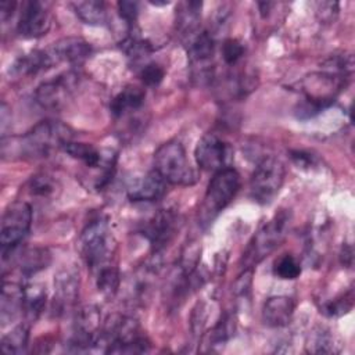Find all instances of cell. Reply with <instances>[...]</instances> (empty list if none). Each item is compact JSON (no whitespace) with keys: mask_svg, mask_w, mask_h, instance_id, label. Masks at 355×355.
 <instances>
[{"mask_svg":"<svg viewBox=\"0 0 355 355\" xmlns=\"http://www.w3.org/2000/svg\"><path fill=\"white\" fill-rule=\"evenodd\" d=\"M73 130L61 121L46 119L35 125L21 137H10V150H4L3 157L18 155L21 158H43L72 141Z\"/></svg>","mask_w":355,"mask_h":355,"instance_id":"obj_1","label":"cell"},{"mask_svg":"<svg viewBox=\"0 0 355 355\" xmlns=\"http://www.w3.org/2000/svg\"><path fill=\"white\" fill-rule=\"evenodd\" d=\"M79 245L86 265L94 273L112 265L115 241L107 218L97 216L92 219L80 234Z\"/></svg>","mask_w":355,"mask_h":355,"instance_id":"obj_2","label":"cell"},{"mask_svg":"<svg viewBox=\"0 0 355 355\" xmlns=\"http://www.w3.org/2000/svg\"><path fill=\"white\" fill-rule=\"evenodd\" d=\"M240 187V175L233 168H226L214 175L209 180L202 204L198 211L200 225L211 223L234 198Z\"/></svg>","mask_w":355,"mask_h":355,"instance_id":"obj_3","label":"cell"},{"mask_svg":"<svg viewBox=\"0 0 355 355\" xmlns=\"http://www.w3.org/2000/svg\"><path fill=\"white\" fill-rule=\"evenodd\" d=\"M154 169L166 183L172 184L191 186L198 179L183 146L178 140H169L157 148L154 153Z\"/></svg>","mask_w":355,"mask_h":355,"instance_id":"obj_4","label":"cell"},{"mask_svg":"<svg viewBox=\"0 0 355 355\" xmlns=\"http://www.w3.org/2000/svg\"><path fill=\"white\" fill-rule=\"evenodd\" d=\"M284 175L286 169L280 159L275 157L262 158L250 179V194L252 200L262 205L270 204L282 189Z\"/></svg>","mask_w":355,"mask_h":355,"instance_id":"obj_5","label":"cell"},{"mask_svg":"<svg viewBox=\"0 0 355 355\" xmlns=\"http://www.w3.org/2000/svg\"><path fill=\"white\" fill-rule=\"evenodd\" d=\"M32 225V207L25 201H14L10 204L1 218L0 226V244L3 261L8 254L21 244L26 237Z\"/></svg>","mask_w":355,"mask_h":355,"instance_id":"obj_6","label":"cell"},{"mask_svg":"<svg viewBox=\"0 0 355 355\" xmlns=\"http://www.w3.org/2000/svg\"><path fill=\"white\" fill-rule=\"evenodd\" d=\"M288 223V214L280 211L270 220L265 222L252 237L244 257L248 269L268 257L284 239Z\"/></svg>","mask_w":355,"mask_h":355,"instance_id":"obj_7","label":"cell"},{"mask_svg":"<svg viewBox=\"0 0 355 355\" xmlns=\"http://www.w3.org/2000/svg\"><path fill=\"white\" fill-rule=\"evenodd\" d=\"M194 157L201 169L216 173L222 169L232 168L233 148L216 135L207 133L198 140L194 150Z\"/></svg>","mask_w":355,"mask_h":355,"instance_id":"obj_8","label":"cell"},{"mask_svg":"<svg viewBox=\"0 0 355 355\" xmlns=\"http://www.w3.org/2000/svg\"><path fill=\"white\" fill-rule=\"evenodd\" d=\"M179 227V216L172 209H161L154 214L143 227V236L148 240L153 251H162L175 237Z\"/></svg>","mask_w":355,"mask_h":355,"instance_id":"obj_9","label":"cell"},{"mask_svg":"<svg viewBox=\"0 0 355 355\" xmlns=\"http://www.w3.org/2000/svg\"><path fill=\"white\" fill-rule=\"evenodd\" d=\"M78 82V75L73 72H65L57 78L43 82L35 92L36 103L46 110L61 108Z\"/></svg>","mask_w":355,"mask_h":355,"instance_id":"obj_10","label":"cell"},{"mask_svg":"<svg viewBox=\"0 0 355 355\" xmlns=\"http://www.w3.org/2000/svg\"><path fill=\"white\" fill-rule=\"evenodd\" d=\"M51 19L46 6L40 1H25L17 24V31L22 37H40L50 29Z\"/></svg>","mask_w":355,"mask_h":355,"instance_id":"obj_11","label":"cell"},{"mask_svg":"<svg viewBox=\"0 0 355 355\" xmlns=\"http://www.w3.org/2000/svg\"><path fill=\"white\" fill-rule=\"evenodd\" d=\"M79 295V273L73 269H62L54 279V308L58 313L69 309Z\"/></svg>","mask_w":355,"mask_h":355,"instance_id":"obj_12","label":"cell"},{"mask_svg":"<svg viewBox=\"0 0 355 355\" xmlns=\"http://www.w3.org/2000/svg\"><path fill=\"white\" fill-rule=\"evenodd\" d=\"M54 65L58 62L80 64L92 53L90 44L82 37H64L47 49Z\"/></svg>","mask_w":355,"mask_h":355,"instance_id":"obj_13","label":"cell"},{"mask_svg":"<svg viewBox=\"0 0 355 355\" xmlns=\"http://www.w3.org/2000/svg\"><path fill=\"white\" fill-rule=\"evenodd\" d=\"M165 191L166 182L155 169L135 179L128 186V197L130 201H157Z\"/></svg>","mask_w":355,"mask_h":355,"instance_id":"obj_14","label":"cell"},{"mask_svg":"<svg viewBox=\"0 0 355 355\" xmlns=\"http://www.w3.org/2000/svg\"><path fill=\"white\" fill-rule=\"evenodd\" d=\"M294 313V301L287 295L268 298L262 308V320L269 327H284Z\"/></svg>","mask_w":355,"mask_h":355,"instance_id":"obj_15","label":"cell"},{"mask_svg":"<svg viewBox=\"0 0 355 355\" xmlns=\"http://www.w3.org/2000/svg\"><path fill=\"white\" fill-rule=\"evenodd\" d=\"M24 311V287L17 283L4 282L0 298V320L7 324Z\"/></svg>","mask_w":355,"mask_h":355,"instance_id":"obj_16","label":"cell"},{"mask_svg":"<svg viewBox=\"0 0 355 355\" xmlns=\"http://www.w3.org/2000/svg\"><path fill=\"white\" fill-rule=\"evenodd\" d=\"M201 1H186L182 3L176 12V25L180 35L186 39V43L200 33V10Z\"/></svg>","mask_w":355,"mask_h":355,"instance_id":"obj_17","label":"cell"},{"mask_svg":"<svg viewBox=\"0 0 355 355\" xmlns=\"http://www.w3.org/2000/svg\"><path fill=\"white\" fill-rule=\"evenodd\" d=\"M53 65H54V61L46 49V50H33L28 54L21 55L14 62L11 69L17 75L28 76V75H35L40 71L49 69Z\"/></svg>","mask_w":355,"mask_h":355,"instance_id":"obj_18","label":"cell"},{"mask_svg":"<svg viewBox=\"0 0 355 355\" xmlns=\"http://www.w3.org/2000/svg\"><path fill=\"white\" fill-rule=\"evenodd\" d=\"M146 93L137 86H126L111 101V112L115 116H123L129 112L137 111L144 103Z\"/></svg>","mask_w":355,"mask_h":355,"instance_id":"obj_19","label":"cell"},{"mask_svg":"<svg viewBox=\"0 0 355 355\" xmlns=\"http://www.w3.org/2000/svg\"><path fill=\"white\" fill-rule=\"evenodd\" d=\"M62 151H65L69 157L82 161L87 168H103L110 157V151H107V155H104L92 144L73 140L67 143Z\"/></svg>","mask_w":355,"mask_h":355,"instance_id":"obj_20","label":"cell"},{"mask_svg":"<svg viewBox=\"0 0 355 355\" xmlns=\"http://www.w3.org/2000/svg\"><path fill=\"white\" fill-rule=\"evenodd\" d=\"M187 47H189V55L191 58V62L196 65L204 67L212 58L215 44L211 33L201 31L191 40L187 42Z\"/></svg>","mask_w":355,"mask_h":355,"instance_id":"obj_21","label":"cell"},{"mask_svg":"<svg viewBox=\"0 0 355 355\" xmlns=\"http://www.w3.org/2000/svg\"><path fill=\"white\" fill-rule=\"evenodd\" d=\"M51 261V255L46 248L35 247L25 251L19 259V270L22 276L31 277L32 275L46 269Z\"/></svg>","mask_w":355,"mask_h":355,"instance_id":"obj_22","label":"cell"},{"mask_svg":"<svg viewBox=\"0 0 355 355\" xmlns=\"http://www.w3.org/2000/svg\"><path fill=\"white\" fill-rule=\"evenodd\" d=\"M73 11L80 21L89 25H104L107 22L105 3L89 0L72 3Z\"/></svg>","mask_w":355,"mask_h":355,"instance_id":"obj_23","label":"cell"},{"mask_svg":"<svg viewBox=\"0 0 355 355\" xmlns=\"http://www.w3.org/2000/svg\"><path fill=\"white\" fill-rule=\"evenodd\" d=\"M46 304V290L40 284L24 287V313L29 320H35Z\"/></svg>","mask_w":355,"mask_h":355,"instance_id":"obj_24","label":"cell"},{"mask_svg":"<svg viewBox=\"0 0 355 355\" xmlns=\"http://www.w3.org/2000/svg\"><path fill=\"white\" fill-rule=\"evenodd\" d=\"M29 341V327L26 324H18L11 331L3 336L0 348L4 354L18 355L26 351Z\"/></svg>","mask_w":355,"mask_h":355,"instance_id":"obj_25","label":"cell"},{"mask_svg":"<svg viewBox=\"0 0 355 355\" xmlns=\"http://www.w3.org/2000/svg\"><path fill=\"white\" fill-rule=\"evenodd\" d=\"M96 283L98 291L105 297H114L118 293L119 284H121V276L118 272V268L112 263L108 266H104L98 272H96Z\"/></svg>","mask_w":355,"mask_h":355,"instance_id":"obj_26","label":"cell"},{"mask_svg":"<svg viewBox=\"0 0 355 355\" xmlns=\"http://www.w3.org/2000/svg\"><path fill=\"white\" fill-rule=\"evenodd\" d=\"M236 331V319L233 315H225L209 334V345H223Z\"/></svg>","mask_w":355,"mask_h":355,"instance_id":"obj_27","label":"cell"},{"mask_svg":"<svg viewBox=\"0 0 355 355\" xmlns=\"http://www.w3.org/2000/svg\"><path fill=\"white\" fill-rule=\"evenodd\" d=\"M273 273L283 280H294L301 273V265L291 254L282 255L273 266Z\"/></svg>","mask_w":355,"mask_h":355,"instance_id":"obj_28","label":"cell"},{"mask_svg":"<svg viewBox=\"0 0 355 355\" xmlns=\"http://www.w3.org/2000/svg\"><path fill=\"white\" fill-rule=\"evenodd\" d=\"M306 347H308V351L315 354H329V352L337 351L330 331L324 329H319L318 331L312 333L311 341L309 344H306Z\"/></svg>","mask_w":355,"mask_h":355,"instance_id":"obj_29","label":"cell"},{"mask_svg":"<svg viewBox=\"0 0 355 355\" xmlns=\"http://www.w3.org/2000/svg\"><path fill=\"white\" fill-rule=\"evenodd\" d=\"M139 76L146 86L154 87L162 82V79L165 76V71L157 62H146L140 67Z\"/></svg>","mask_w":355,"mask_h":355,"instance_id":"obj_30","label":"cell"},{"mask_svg":"<svg viewBox=\"0 0 355 355\" xmlns=\"http://www.w3.org/2000/svg\"><path fill=\"white\" fill-rule=\"evenodd\" d=\"M29 189H31L32 194H36V196H40V197H47L54 191L55 183H54V180L51 179L50 175L37 173V175L31 178Z\"/></svg>","mask_w":355,"mask_h":355,"instance_id":"obj_31","label":"cell"},{"mask_svg":"<svg viewBox=\"0 0 355 355\" xmlns=\"http://www.w3.org/2000/svg\"><path fill=\"white\" fill-rule=\"evenodd\" d=\"M244 55V46L237 39H226L222 44V57L227 65H234Z\"/></svg>","mask_w":355,"mask_h":355,"instance_id":"obj_32","label":"cell"},{"mask_svg":"<svg viewBox=\"0 0 355 355\" xmlns=\"http://www.w3.org/2000/svg\"><path fill=\"white\" fill-rule=\"evenodd\" d=\"M352 306V294H347L344 295V298H338V300H334V301H330L327 302L324 306H323V313L327 315V316H340L345 312H348Z\"/></svg>","mask_w":355,"mask_h":355,"instance_id":"obj_33","label":"cell"},{"mask_svg":"<svg viewBox=\"0 0 355 355\" xmlns=\"http://www.w3.org/2000/svg\"><path fill=\"white\" fill-rule=\"evenodd\" d=\"M316 14L318 18L324 22V24H330L336 19L337 14H338V3H333V1H322L316 4Z\"/></svg>","mask_w":355,"mask_h":355,"instance_id":"obj_34","label":"cell"},{"mask_svg":"<svg viewBox=\"0 0 355 355\" xmlns=\"http://www.w3.org/2000/svg\"><path fill=\"white\" fill-rule=\"evenodd\" d=\"M119 17L129 25L135 24L139 14V4L136 1H118Z\"/></svg>","mask_w":355,"mask_h":355,"instance_id":"obj_35","label":"cell"},{"mask_svg":"<svg viewBox=\"0 0 355 355\" xmlns=\"http://www.w3.org/2000/svg\"><path fill=\"white\" fill-rule=\"evenodd\" d=\"M291 158L300 166H309V165H312V161H313V157L308 153H304V151H293Z\"/></svg>","mask_w":355,"mask_h":355,"instance_id":"obj_36","label":"cell"},{"mask_svg":"<svg viewBox=\"0 0 355 355\" xmlns=\"http://www.w3.org/2000/svg\"><path fill=\"white\" fill-rule=\"evenodd\" d=\"M17 7L15 1H10V0H3L0 4V15H1V21H7L8 17L12 15L14 8Z\"/></svg>","mask_w":355,"mask_h":355,"instance_id":"obj_37","label":"cell"}]
</instances>
